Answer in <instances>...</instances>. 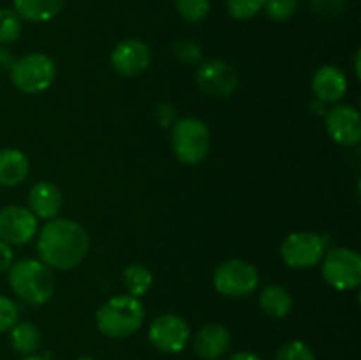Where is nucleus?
<instances>
[{
    "mask_svg": "<svg viewBox=\"0 0 361 360\" xmlns=\"http://www.w3.org/2000/svg\"><path fill=\"white\" fill-rule=\"evenodd\" d=\"M9 341L14 352L21 353V355H32L37 352L39 344H41V332L30 321H21L9 330Z\"/></svg>",
    "mask_w": 361,
    "mask_h": 360,
    "instance_id": "20",
    "label": "nucleus"
},
{
    "mask_svg": "<svg viewBox=\"0 0 361 360\" xmlns=\"http://www.w3.org/2000/svg\"><path fill=\"white\" fill-rule=\"evenodd\" d=\"M275 360H317L312 349L302 341H289L279 348Z\"/></svg>",
    "mask_w": 361,
    "mask_h": 360,
    "instance_id": "26",
    "label": "nucleus"
},
{
    "mask_svg": "<svg viewBox=\"0 0 361 360\" xmlns=\"http://www.w3.org/2000/svg\"><path fill=\"white\" fill-rule=\"evenodd\" d=\"M11 289L28 306H44L55 293V275L48 265L35 258H25L11 265Z\"/></svg>",
    "mask_w": 361,
    "mask_h": 360,
    "instance_id": "2",
    "label": "nucleus"
},
{
    "mask_svg": "<svg viewBox=\"0 0 361 360\" xmlns=\"http://www.w3.org/2000/svg\"><path fill=\"white\" fill-rule=\"evenodd\" d=\"M228 360H263V359L252 352H238V353H235V355L229 356Z\"/></svg>",
    "mask_w": 361,
    "mask_h": 360,
    "instance_id": "33",
    "label": "nucleus"
},
{
    "mask_svg": "<svg viewBox=\"0 0 361 360\" xmlns=\"http://www.w3.org/2000/svg\"><path fill=\"white\" fill-rule=\"evenodd\" d=\"M197 85L208 97L228 99L238 87V74L224 60H207L197 67Z\"/></svg>",
    "mask_w": 361,
    "mask_h": 360,
    "instance_id": "10",
    "label": "nucleus"
},
{
    "mask_svg": "<svg viewBox=\"0 0 361 360\" xmlns=\"http://www.w3.org/2000/svg\"><path fill=\"white\" fill-rule=\"evenodd\" d=\"M18 318H20V311L16 304L9 296L0 295V334L9 332L18 323Z\"/></svg>",
    "mask_w": 361,
    "mask_h": 360,
    "instance_id": "28",
    "label": "nucleus"
},
{
    "mask_svg": "<svg viewBox=\"0 0 361 360\" xmlns=\"http://www.w3.org/2000/svg\"><path fill=\"white\" fill-rule=\"evenodd\" d=\"M122 281L123 286L127 288V292H129V295L140 299V296L147 295L148 289L154 284V274H152L150 268L145 267V265L134 263L129 265V267L123 270Z\"/></svg>",
    "mask_w": 361,
    "mask_h": 360,
    "instance_id": "21",
    "label": "nucleus"
},
{
    "mask_svg": "<svg viewBox=\"0 0 361 360\" xmlns=\"http://www.w3.org/2000/svg\"><path fill=\"white\" fill-rule=\"evenodd\" d=\"M310 108L314 109V112H312L314 115H323V113H324V104L321 101H317V99H316V102H314V104H310Z\"/></svg>",
    "mask_w": 361,
    "mask_h": 360,
    "instance_id": "34",
    "label": "nucleus"
},
{
    "mask_svg": "<svg viewBox=\"0 0 361 360\" xmlns=\"http://www.w3.org/2000/svg\"><path fill=\"white\" fill-rule=\"evenodd\" d=\"M88 249L87 229L71 219H49L39 232V258L51 270H73L87 258Z\"/></svg>",
    "mask_w": 361,
    "mask_h": 360,
    "instance_id": "1",
    "label": "nucleus"
},
{
    "mask_svg": "<svg viewBox=\"0 0 361 360\" xmlns=\"http://www.w3.org/2000/svg\"><path fill=\"white\" fill-rule=\"evenodd\" d=\"M314 97L323 104L338 102L348 92V78L337 66H323L312 78Z\"/></svg>",
    "mask_w": 361,
    "mask_h": 360,
    "instance_id": "14",
    "label": "nucleus"
},
{
    "mask_svg": "<svg viewBox=\"0 0 361 360\" xmlns=\"http://www.w3.org/2000/svg\"><path fill=\"white\" fill-rule=\"evenodd\" d=\"M78 360H95V359H92V356H81V359H78Z\"/></svg>",
    "mask_w": 361,
    "mask_h": 360,
    "instance_id": "36",
    "label": "nucleus"
},
{
    "mask_svg": "<svg viewBox=\"0 0 361 360\" xmlns=\"http://www.w3.org/2000/svg\"><path fill=\"white\" fill-rule=\"evenodd\" d=\"M155 119H157V122L164 127L173 126V124L178 120L176 119L175 108H173L171 104H166V102H162V104H159L157 108H155Z\"/></svg>",
    "mask_w": 361,
    "mask_h": 360,
    "instance_id": "29",
    "label": "nucleus"
},
{
    "mask_svg": "<svg viewBox=\"0 0 361 360\" xmlns=\"http://www.w3.org/2000/svg\"><path fill=\"white\" fill-rule=\"evenodd\" d=\"M145 321V307L130 295L113 296L99 307L95 323L101 334L109 339H126L136 334Z\"/></svg>",
    "mask_w": 361,
    "mask_h": 360,
    "instance_id": "3",
    "label": "nucleus"
},
{
    "mask_svg": "<svg viewBox=\"0 0 361 360\" xmlns=\"http://www.w3.org/2000/svg\"><path fill=\"white\" fill-rule=\"evenodd\" d=\"M21 360H48V356H42V355H35V353H32V355H25Z\"/></svg>",
    "mask_w": 361,
    "mask_h": 360,
    "instance_id": "35",
    "label": "nucleus"
},
{
    "mask_svg": "<svg viewBox=\"0 0 361 360\" xmlns=\"http://www.w3.org/2000/svg\"><path fill=\"white\" fill-rule=\"evenodd\" d=\"M259 306L264 314L275 320H282L293 309V296L288 288L281 284H268L259 293Z\"/></svg>",
    "mask_w": 361,
    "mask_h": 360,
    "instance_id": "19",
    "label": "nucleus"
},
{
    "mask_svg": "<svg viewBox=\"0 0 361 360\" xmlns=\"http://www.w3.org/2000/svg\"><path fill=\"white\" fill-rule=\"evenodd\" d=\"M173 55L176 60H180L182 64L187 66H197L203 59V52H201V46L197 44L192 39H178V41L173 44Z\"/></svg>",
    "mask_w": 361,
    "mask_h": 360,
    "instance_id": "25",
    "label": "nucleus"
},
{
    "mask_svg": "<svg viewBox=\"0 0 361 360\" xmlns=\"http://www.w3.org/2000/svg\"><path fill=\"white\" fill-rule=\"evenodd\" d=\"M228 13L238 21L252 20L264 9V0H226Z\"/></svg>",
    "mask_w": 361,
    "mask_h": 360,
    "instance_id": "24",
    "label": "nucleus"
},
{
    "mask_svg": "<svg viewBox=\"0 0 361 360\" xmlns=\"http://www.w3.org/2000/svg\"><path fill=\"white\" fill-rule=\"evenodd\" d=\"M323 279L338 292H349L361 284V258L356 251L348 247H334L324 253Z\"/></svg>",
    "mask_w": 361,
    "mask_h": 360,
    "instance_id": "6",
    "label": "nucleus"
},
{
    "mask_svg": "<svg viewBox=\"0 0 361 360\" xmlns=\"http://www.w3.org/2000/svg\"><path fill=\"white\" fill-rule=\"evenodd\" d=\"M11 81L23 94H41L48 90L56 76V64L46 53H28L13 64Z\"/></svg>",
    "mask_w": 361,
    "mask_h": 360,
    "instance_id": "5",
    "label": "nucleus"
},
{
    "mask_svg": "<svg viewBox=\"0 0 361 360\" xmlns=\"http://www.w3.org/2000/svg\"><path fill=\"white\" fill-rule=\"evenodd\" d=\"M148 339L162 353H180L190 339L189 323L178 314H161L152 321Z\"/></svg>",
    "mask_w": 361,
    "mask_h": 360,
    "instance_id": "9",
    "label": "nucleus"
},
{
    "mask_svg": "<svg viewBox=\"0 0 361 360\" xmlns=\"http://www.w3.org/2000/svg\"><path fill=\"white\" fill-rule=\"evenodd\" d=\"M30 172L27 155L18 148H0V186L14 187L23 182Z\"/></svg>",
    "mask_w": 361,
    "mask_h": 360,
    "instance_id": "17",
    "label": "nucleus"
},
{
    "mask_svg": "<svg viewBox=\"0 0 361 360\" xmlns=\"http://www.w3.org/2000/svg\"><path fill=\"white\" fill-rule=\"evenodd\" d=\"M314 7L317 9V13L323 14H337L342 9V4L344 0H312Z\"/></svg>",
    "mask_w": 361,
    "mask_h": 360,
    "instance_id": "30",
    "label": "nucleus"
},
{
    "mask_svg": "<svg viewBox=\"0 0 361 360\" xmlns=\"http://www.w3.org/2000/svg\"><path fill=\"white\" fill-rule=\"evenodd\" d=\"M171 147L180 162L196 166L210 150V129L194 116L178 119L171 129Z\"/></svg>",
    "mask_w": 361,
    "mask_h": 360,
    "instance_id": "4",
    "label": "nucleus"
},
{
    "mask_svg": "<svg viewBox=\"0 0 361 360\" xmlns=\"http://www.w3.org/2000/svg\"><path fill=\"white\" fill-rule=\"evenodd\" d=\"M298 0H264V11L275 21H286L295 14Z\"/></svg>",
    "mask_w": 361,
    "mask_h": 360,
    "instance_id": "27",
    "label": "nucleus"
},
{
    "mask_svg": "<svg viewBox=\"0 0 361 360\" xmlns=\"http://www.w3.org/2000/svg\"><path fill=\"white\" fill-rule=\"evenodd\" d=\"M176 13L189 23H200L210 13V0H175Z\"/></svg>",
    "mask_w": 361,
    "mask_h": 360,
    "instance_id": "22",
    "label": "nucleus"
},
{
    "mask_svg": "<svg viewBox=\"0 0 361 360\" xmlns=\"http://www.w3.org/2000/svg\"><path fill=\"white\" fill-rule=\"evenodd\" d=\"M14 13L25 21L44 23L53 20L63 9L66 0H13Z\"/></svg>",
    "mask_w": 361,
    "mask_h": 360,
    "instance_id": "18",
    "label": "nucleus"
},
{
    "mask_svg": "<svg viewBox=\"0 0 361 360\" xmlns=\"http://www.w3.org/2000/svg\"><path fill=\"white\" fill-rule=\"evenodd\" d=\"M37 233V217L30 208L9 205L0 210V240L9 246H25Z\"/></svg>",
    "mask_w": 361,
    "mask_h": 360,
    "instance_id": "11",
    "label": "nucleus"
},
{
    "mask_svg": "<svg viewBox=\"0 0 361 360\" xmlns=\"http://www.w3.org/2000/svg\"><path fill=\"white\" fill-rule=\"evenodd\" d=\"M63 196L62 191L55 186L53 182H37L32 186L30 193H28V205H30V212L39 219H55L62 208Z\"/></svg>",
    "mask_w": 361,
    "mask_h": 360,
    "instance_id": "16",
    "label": "nucleus"
},
{
    "mask_svg": "<svg viewBox=\"0 0 361 360\" xmlns=\"http://www.w3.org/2000/svg\"><path fill=\"white\" fill-rule=\"evenodd\" d=\"M111 66L120 76L133 78L140 76L148 69L152 62L150 48L140 39H126L113 48Z\"/></svg>",
    "mask_w": 361,
    "mask_h": 360,
    "instance_id": "12",
    "label": "nucleus"
},
{
    "mask_svg": "<svg viewBox=\"0 0 361 360\" xmlns=\"http://www.w3.org/2000/svg\"><path fill=\"white\" fill-rule=\"evenodd\" d=\"M194 352L203 360H219L231 346V334L221 323H208L194 335Z\"/></svg>",
    "mask_w": 361,
    "mask_h": 360,
    "instance_id": "15",
    "label": "nucleus"
},
{
    "mask_svg": "<svg viewBox=\"0 0 361 360\" xmlns=\"http://www.w3.org/2000/svg\"><path fill=\"white\" fill-rule=\"evenodd\" d=\"M14 62H16V59L13 56V53L6 48H0V69L11 71V67H13Z\"/></svg>",
    "mask_w": 361,
    "mask_h": 360,
    "instance_id": "32",
    "label": "nucleus"
},
{
    "mask_svg": "<svg viewBox=\"0 0 361 360\" xmlns=\"http://www.w3.org/2000/svg\"><path fill=\"white\" fill-rule=\"evenodd\" d=\"M328 134L331 140L344 147L358 145L361 140V116L360 112L351 104L335 106L326 113L324 119Z\"/></svg>",
    "mask_w": 361,
    "mask_h": 360,
    "instance_id": "13",
    "label": "nucleus"
},
{
    "mask_svg": "<svg viewBox=\"0 0 361 360\" xmlns=\"http://www.w3.org/2000/svg\"><path fill=\"white\" fill-rule=\"evenodd\" d=\"M326 253V244L314 232H295L286 236L281 246V256L291 268H312L319 265Z\"/></svg>",
    "mask_w": 361,
    "mask_h": 360,
    "instance_id": "8",
    "label": "nucleus"
},
{
    "mask_svg": "<svg viewBox=\"0 0 361 360\" xmlns=\"http://www.w3.org/2000/svg\"><path fill=\"white\" fill-rule=\"evenodd\" d=\"M21 34V18L11 9H0V44H11Z\"/></svg>",
    "mask_w": 361,
    "mask_h": 360,
    "instance_id": "23",
    "label": "nucleus"
},
{
    "mask_svg": "<svg viewBox=\"0 0 361 360\" xmlns=\"http://www.w3.org/2000/svg\"><path fill=\"white\" fill-rule=\"evenodd\" d=\"M14 261V253L11 249L9 244H6L4 240H0V274L7 272L11 268Z\"/></svg>",
    "mask_w": 361,
    "mask_h": 360,
    "instance_id": "31",
    "label": "nucleus"
},
{
    "mask_svg": "<svg viewBox=\"0 0 361 360\" xmlns=\"http://www.w3.org/2000/svg\"><path fill=\"white\" fill-rule=\"evenodd\" d=\"M214 286L221 295L229 299H243L257 289L259 274L249 261L228 260L215 268Z\"/></svg>",
    "mask_w": 361,
    "mask_h": 360,
    "instance_id": "7",
    "label": "nucleus"
}]
</instances>
